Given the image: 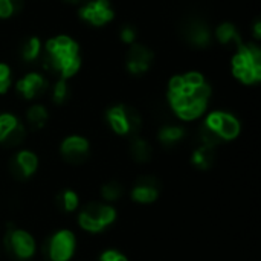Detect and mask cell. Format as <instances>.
Here are the masks:
<instances>
[{
    "mask_svg": "<svg viewBox=\"0 0 261 261\" xmlns=\"http://www.w3.org/2000/svg\"><path fill=\"white\" fill-rule=\"evenodd\" d=\"M116 220V210L109 203H90L78 216L80 226L92 234L101 232Z\"/></svg>",
    "mask_w": 261,
    "mask_h": 261,
    "instance_id": "obj_1",
    "label": "cell"
},
{
    "mask_svg": "<svg viewBox=\"0 0 261 261\" xmlns=\"http://www.w3.org/2000/svg\"><path fill=\"white\" fill-rule=\"evenodd\" d=\"M5 249L17 260H29L37 249L34 237L24 229H18L14 226H8V231L3 239Z\"/></svg>",
    "mask_w": 261,
    "mask_h": 261,
    "instance_id": "obj_2",
    "label": "cell"
},
{
    "mask_svg": "<svg viewBox=\"0 0 261 261\" xmlns=\"http://www.w3.org/2000/svg\"><path fill=\"white\" fill-rule=\"evenodd\" d=\"M76 248L75 234L69 229L57 231L46 245V254L50 261H69Z\"/></svg>",
    "mask_w": 261,
    "mask_h": 261,
    "instance_id": "obj_3",
    "label": "cell"
},
{
    "mask_svg": "<svg viewBox=\"0 0 261 261\" xmlns=\"http://www.w3.org/2000/svg\"><path fill=\"white\" fill-rule=\"evenodd\" d=\"M203 127L208 128L210 132H213L220 139V142L232 141L240 133V122L237 121V118H234L229 113H223V112L211 113L206 118V121L203 122Z\"/></svg>",
    "mask_w": 261,
    "mask_h": 261,
    "instance_id": "obj_4",
    "label": "cell"
},
{
    "mask_svg": "<svg viewBox=\"0 0 261 261\" xmlns=\"http://www.w3.org/2000/svg\"><path fill=\"white\" fill-rule=\"evenodd\" d=\"M60 151L67 162L80 164L89 154V141L83 136H69L63 141Z\"/></svg>",
    "mask_w": 261,
    "mask_h": 261,
    "instance_id": "obj_5",
    "label": "cell"
},
{
    "mask_svg": "<svg viewBox=\"0 0 261 261\" xmlns=\"http://www.w3.org/2000/svg\"><path fill=\"white\" fill-rule=\"evenodd\" d=\"M37 168H38V158L29 150H21L14 158L12 171H14V174L20 176L23 179L31 177L37 171Z\"/></svg>",
    "mask_w": 261,
    "mask_h": 261,
    "instance_id": "obj_6",
    "label": "cell"
},
{
    "mask_svg": "<svg viewBox=\"0 0 261 261\" xmlns=\"http://www.w3.org/2000/svg\"><path fill=\"white\" fill-rule=\"evenodd\" d=\"M132 200L136 203H142V205H148L158 200L159 197V190L158 185L150 180V179H141L132 190Z\"/></svg>",
    "mask_w": 261,
    "mask_h": 261,
    "instance_id": "obj_7",
    "label": "cell"
},
{
    "mask_svg": "<svg viewBox=\"0 0 261 261\" xmlns=\"http://www.w3.org/2000/svg\"><path fill=\"white\" fill-rule=\"evenodd\" d=\"M17 89H18V92L23 93L24 98L31 99V98H35V96L44 93V90L47 89V83L44 81L43 76H40L37 73H29L28 76H24L23 80H20L17 83Z\"/></svg>",
    "mask_w": 261,
    "mask_h": 261,
    "instance_id": "obj_8",
    "label": "cell"
},
{
    "mask_svg": "<svg viewBox=\"0 0 261 261\" xmlns=\"http://www.w3.org/2000/svg\"><path fill=\"white\" fill-rule=\"evenodd\" d=\"M153 58V54L144 46H133L128 52V69L133 73H144L148 69V64Z\"/></svg>",
    "mask_w": 261,
    "mask_h": 261,
    "instance_id": "obj_9",
    "label": "cell"
},
{
    "mask_svg": "<svg viewBox=\"0 0 261 261\" xmlns=\"http://www.w3.org/2000/svg\"><path fill=\"white\" fill-rule=\"evenodd\" d=\"M107 121L112 127V130L118 135H127L132 133L127 115H125V107L124 106H115L107 112Z\"/></svg>",
    "mask_w": 261,
    "mask_h": 261,
    "instance_id": "obj_10",
    "label": "cell"
},
{
    "mask_svg": "<svg viewBox=\"0 0 261 261\" xmlns=\"http://www.w3.org/2000/svg\"><path fill=\"white\" fill-rule=\"evenodd\" d=\"M113 17L112 9L109 8V2L107 0H96L92 2V18L90 21L95 24H102L106 21H109Z\"/></svg>",
    "mask_w": 261,
    "mask_h": 261,
    "instance_id": "obj_11",
    "label": "cell"
},
{
    "mask_svg": "<svg viewBox=\"0 0 261 261\" xmlns=\"http://www.w3.org/2000/svg\"><path fill=\"white\" fill-rule=\"evenodd\" d=\"M185 136V130L179 125H167L159 130V141L164 145H174Z\"/></svg>",
    "mask_w": 261,
    "mask_h": 261,
    "instance_id": "obj_12",
    "label": "cell"
},
{
    "mask_svg": "<svg viewBox=\"0 0 261 261\" xmlns=\"http://www.w3.org/2000/svg\"><path fill=\"white\" fill-rule=\"evenodd\" d=\"M213 150L214 148H210V147H205V145L197 148L191 156L193 165L196 168H199V170H208L211 167V164H213Z\"/></svg>",
    "mask_w": 261,
    "mask_h": 261,
    "instance_id": "obj_13",
    "label": "cell"
},
{
    "mask_svg": "<svg viewBox=\"0 0 261 261\" xmlns=\"http://www.w3.org/2000/svg\"><path fill=\"white\" fill-rule=\"evenodd\" d=\"M188 38L196 46H206L210 43V32L200 23L190 24L188 28Z\"/></svg>",
    "mask_w": 261,
    "mask_h": 261,
    "instance_id": "obj_14",
    "label": "cell"
},
{
    "mask_svg": "<svg viewBox=\"0 0 261 261\" xmlns=\"http://www.w3.org/2000/svg\"><path fill=\"white\" fill-rule=\"evenodd\" d=\"M28 122L29 125L34 128V130H38L41 128L46 121H47V112L43 106H32L29 110H28Z\"/></svg>",
    "mask_w": 261,
    "mask_h": 261,
    "instance_id": "obj_15",
    "label": "cell"
},
{
    "mask_svg": "<svg viewBox=\"0 0 261 261\" xmlns=\"http://www.w3.org/2000/svg\"><path fill=\"white\" fill-rule=\"evenodd\" d=\"M132 154L138 162H147L151 156V148L150 144L141 138H136L132 142Z\"/></svg>",
    "mask_w": 261,
    "mask_h": 261,
    "instance_id": "obj_16",
    "label": "cell"
},
{
    "mask_svg": "<svg viewBox=\"0 0 261 261\" xmlns=\"http://www.w3.org/2000/svg\"><path fill=\"white\" fill-rule=\"evenodd\" d=\"M58 203H60V206H61L64 211L73 213V211L78 208V205H80V197H78V194H76L73 190H66V191H63V193L60 194Z\"/></svg>",
    "mask_w": 261,
    "mask_h": 261,
    "instance_id": "obj_17",
    "label": "cell"
},
{
    "mask_svg": "<svg viewBox=\"0 0 261 261\" xmlns=\"http://www.w3.org/2000/svg\"><path fill=\"white\" fill-rule=\"evenodd\" d=\"M217 38L223 44H228L229 41H236L239 44V47L242 46L240 44V38H239V35H237V32H236V29H234V26L231 23H223L217 29Z\"/></svg>",
    "mask_w": 261,
    "mask_h": 261,
    "instance_id": "obj_18",
    "label": "cell"
},
{
    "mask_svg": "<svg viewBox=\"0 0 261 261\" xmlns=\"http://www.w3.org/2000/svg\"><path fill=\"white\" fill-rule=\"evenodd\" d=\"M205 109H206V102H199V101H197V102L191 104L190 107H187V109L177 112L176 115H177L180 119H184V121H193V119L199 118V116L205 112Z\"/></svg>",
    "mask_w": 261,
    "mask_h": 261,
    "instance_id": "obj_19",
    "label": "cell"
},
{
    "mask_svg": "<svg viewBox=\"0 0 261 261\" xmlns=\"http://www.w3.org/2000/svg\"><path fill=\"white\" fill-rule=\"evenodd\" d=\"M101 196L106 202H116L122 196V187L118 182H109L102 185L101 188Z\"/></svg>",
    "mask_w": 261,
    "mask_h": 261,
    "instance_id": "obj_20",
    "label": "cell"
},
{
    "mask_svg": "<svg viewBox=\"0 0 261 261\" xmlns=\"http://www.w3.org/2000/svg\"><path fill=\"white\" fill-rule=\"evenodd\" d=\"M18 124L17 118L12 115H0V144L5 141V138L11 133V130Z\"/></svg>",
    "mask_w": 261,
    "mask_h": 261,
    "instance_id": "obj_21",
    "label": "cell"
},
{
    "mask_svg": "<svg viewBox=\"0 0 261 261\" xmlns=\"http://www.w3.org/2000/svg\"><path fill=\"white\" fill-rule=\"evenodd\" d=\"M24 127L18 122L12 130H11V133L5 138V141L2 142L3 145H6V147H15V145H18L21 141H23V138H24Z\"/></svg>",
    "mask_w": 261,
    "mask_h": 261,
    "instance_id": "obj_22",
    "label": "cell"
},
{
    "mask_svg": "<svg viewBox=\"0 0 261 261\" xmlns=\"http://www.w3.org/2000/svg\"><path fill=\"white\" fill-rule=\"evenodd\" d=\"M40 54V41L38 38H31L26 41L23 47V57L24 60H35Z\"/></svg>",
    "mask_w": 261,
    "mask_h": 261,
    "instance_id": "obj_23",
    "label": "cell"
},
{
    "mask_svg": "<svg viewBox=\"0 0 261 261\" xmlns=\"http://www.w3.org/2000/svg\"><path fill=\"white\" fill-rule=\"evenodd\" d=\"M99 261H128V258L116 249H109L101 254Z\"/></svg>",
    "mask_w": 261,
    "mask_h": 261,
    "instance_id": "obj_24",
    "label": "cell"
},
{
    "mask_svg": "<svg viewBox=\"0 0 261 261\" xmlns=\"http://www.w3.org/2000/svg\"><path fill=\"white\" fill-rule=\"evenodd\" d=\"M66 95H67V87H66V83L61 80L54 87V101L58 102V104H61L66 99Z\"/></svg>",
    "mask_w": 261,
    "mask_h": 261,
    "instance_id": "obj_25",
    "label": "cell"
},
{
    "mask_svg": "<svg viewBox=\"0 0 261 261\" xmlns=\"http://www.w3.org/2000/svg\"><path fill=\"white\" fill-rule=\"evenodd\" d=\"M184 81L191 87H197V86L203 84V76L197 72H191V73H187L184 76Z\"/></svg>",
    "mask_w": 261,
    "mask_h": 261,
    "instance_id": "obj_26",
    "label": "cell"
},
{
    "mask_svg": "<svg viewBox=\"0 0 261 261\" xmlns=\"http://www.w3.org/2000/svg\"><path fill=\"white\" fill-rule=\"evenodd\" d=\"M184 84H185L184 76H174V78H171V81H170V90H173V92H180V89L184 87Z\"/></svg>",
    "mask_w": 261,
    "mask_h": 261,
    "instance_id": "obj_27",
    "label": "cell"
},
{
    "mask_svg": "<svg viewBox=\"0 0 261 261\" xmlns=\"http://www.w3.org/2000/svg\"><path fill=\"white\" fill-rule=\"evenodd\" d=\"M12 14V8L9 0H0V17H9Z\"/></svg>",
    "mask_w": 261,
    "mask_h": 261,
    "instance_id": "obj_28",
    "label": "cell"
},
{
    "mask_svg": "<svg viewBox=\"0 0 261 261\" xmlns=\"http://www.w3.org/2000/svg\"><path fill=\"white\" fill-rule=\"evenodd\" d=\"M121 37H122L124 41L130 43V41H133V38H135V32H133L130 28H124L122 32H121Z\"/></svg>",
    "mask_w": 261,
    "mask_h": 261,
    "instance_id": "obj_29",
    "label": "cell"
},
{
    "mask_svg": "<svg viewBox=\"0 0 261 261\" xmlns=\"http://www.w3.org/2000/svg\"><path fill=\"white\" fill-rule=\"evenodd\" d=\"M232 63H234V67H243V66H248V61H246V58L239 52L236 57H234V60H232Z\"/></svg>",
    "mask_w": 261,
    "mask_h": 261,
    "instance_id": "obj_30",
    "label": "cell"
},
{
    "mask_svg": "<svg viewBox=\"0 0 261 261\" xmlns=\"http://www.w3.org/2000/svg\"><path fill=\"white\" fill-rule=\"evenodd\" d=\"M9 3H11L12 12H20V11L23 9L24 0H9Z\"/></svg>",
    "mask_w": 261,
    "mask_h": 261,
    "instance_id": "obj_31",
    "label": "cell"
},
{
    "mask_svg": "<svg viewBox=\"0 0 261 261\" xmlns=\"http://www.w3.org/2000/svg\"><path fill=\"white\" fill-rule=\"evenodd\" d=\"M0 81H9V69L5 64H0Z\"/></svg>",
    "mask_w": 261,
    "mask_h": 261,
    "instance_id": "obj_32",
    "label": "cell"
},
{
    "mask_svg": "<svg viewBox=\"0 0 261 261\" xmlns=\"http://www.w3.org/2000/svg\"><path fill=\"white\" fill-rule=\"evenodd\" d=\"M261 35V23H255V37H260Z\"/></svg>",
    "mask_w": 261,
    "mask_h": 261,
    "instance_id": "obj_33",
    "label": "cell"
},
{
    "mask_svg": "<svg viewBox=\"0 0 261 261\" xmlns=\"http://www.w3.org/2000/svg\"><path fill=\"white\" fill-rule=\"evenodd\" d=\"M66 2H69V3H78L80 0H66Z\"/></svg>",
    "mask_w": 261,
    "mask_h": 261,
    "instance_id": "obj_34",
    "label": "cell"
}]
</instances>
